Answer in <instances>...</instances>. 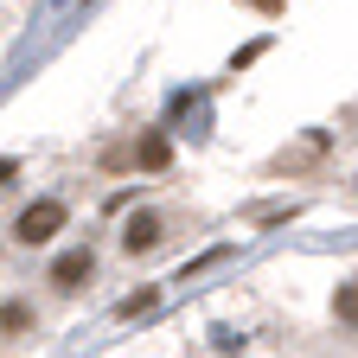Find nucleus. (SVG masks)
Returning <instances> with one entry per match:
<instances>
[{"mask_svg": "<svg viewBox=\"0 0 358 358\" xmlns=\"http://www.w3.org/2000/svg\"><path fill=\"white\" fill-rule=\"evenodd\" d=\"M64 224H71V211H64V199H32L20 217H13V237L32 250V243H52L58 231H64Z\"/></svg>", "mask_w": 358, "mask_h": 358, "instance_id": "f257e3e1", "label": "nucleus"}, {"mask_svg": "<svg viewBox=\"0 0 358 358\" xmlns=\"http://www.w3.org/2000/svg\"><path fill=\"white\" fill-rule=\"evenodd\" d=\"M160 231H166V224H160L154 211H134V217L122 224V250H128V256H148V250L160 243Z\"/></svg>", "mask_w": 358, "mask_h": 358, "instance_id": "f03ea898", "label": "nucleus"}, {"mask_svg": "<svg viewBox=\"0 0 358 358\" xmlns=\"http://www.w3.org/2000/svg\"><path fill=\"white\" fill-rule=\"evenodd\" d=\"M90 275H96V256H90V243H83V250H64V256L52 262V282H58V288H83Z\"/></svg>", "mask_w": 358, "mask_h": 358, "instance_id": "7ed1b4c3", "label": "nucleus"}, {"mask_svg": "<svg viewBox=\"0 0 358 358\" xmlns=\"http://www.w3.org/2000/svg\"><path fill=\"white\" fill-rule=\"evenodd\" d=\"M134 166H141V173H166V166H173V141H166L160 128L134 141Z\"/></svg>", "mask_w": 358, "mask_h": 358, "instance_id": "20e7f679", "label": "nucleus"}, {"mask_svg": "<svg viewBox=\"0 0 358 358\" xmlns=\"http://www.w3.org/2000/svg\"><path fill=\"white\" fill-rule=\"evenodd\" d=\"M333 313H339V327H352V333H358V282H339Z\"/></svg>", "mask_w": 358, "mask_h": 358, "instance_id": "39448f33", "label": "nucleus"}, {"mask_svg": "<svg viewBox=\"0 0 358 358\" xmlns=\"http://www.w3.org/2000/svg\"><path fill=\"white\" fill-rule=\"evenodd\" d=\"M32 327V307L26 301H7V307H0V333H26Z\"/></svg>", "mask_w": 358, "mask_h": 358, "instance_id": "423d86ee", "label": "nucleus"}, {"mask_svg": "<svg viewBox=\"0 0 358 358\" xmlns=\"http://www.w3.org/2000/svg\"><path fill=\"white\" fill-rule=\"evenodd\" d=\"M154 307V288H134L128 301H122V320H134V313H148Z\"/></svg>", "mask_w": 358, "mask_h": 358, "instance_id": "0eeeda50", "label": "nucleus"}, {"mask_svg": "<svg viewBox=\"0 0 358 358\" xmlns=\"http://www.w3.org/2000/svg\"><path fill=\"white\" fill-rule=\"evenodd\" d=\"M13 173H20V160H7V154H0V186H7Z\"/></svg>", "mask_w": 358, "mask_h": 358, "instance_id": "6e6552de", "label": "nucleus"}]
</instances>
